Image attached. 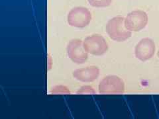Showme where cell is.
<instances>
[{
  "instance_id": "cell-1",
  "label": "cell",
  "mask_w": 159,
  "mask_h": 119,
  "mask_svg": "<svg viewBox=\"0 0 159 119\" xmlns=\"http://www.w3.org/2000/svg\"><path fill=\"white\" fill-rule=\"evenodd\" d=\"M106 32L112 40L123 42L131 37V31L126 29L125 18L116 17L109 20L106 24Z\"/></svg>"
},
{
  "instance_id": "cell-2",
  "label": "cell",
  "mask_w": 159,
  "mask_h": 119,
  "mask_svg": "<svg viewBox=\"0 0 159 119\" xmlns=\"http://www.w3.org/2000/svg\"><path fill=\"white\" fill-rule=\"evenodd\" d=\"M67 20L69 25L78 28H83L88 25L90 23L92 14L86 7H76L69 12Z\"/></svg>"
},
{
  "instance_id": "cell-3",
  "label": "cell",
  "mask_w": 159,
  "mask_h": 119,
  "mask_svg": "<svg viewBox=\"0 0 159 119\" xmlns=\"http://www.w3.org/2000/svg\"><path fill=\"white\" fill-rule=\"evenodd\" d=\"M83 44L86 51L94 56L103 55L108 49V44L105 38L99 34H92L86 37Z\"/></svg>"
},
{
  "instance_id": "cell-4",
  "label": "cell",
  "mask_w": 159,
  "mask_h": 119,
  "mask_svg": "<svg viewBox=\"0 0 159 119\" xmlns=\"http://www.w3.org/2000/svg\"><path fill=\"white\" fill-rule=\"evenodd\" d=\"M125 91V83L116 76L104 77L99 84V92L103 94H119Z\"/></svg>"
},
{
  "instance_id": "cell-5",
  "label": "cell",
  "mask_w": 159,
  "mask_h": 119,
  "mask_svg": "<svg viewBox=\"0 0 159 119\" xmlns=\"http://www.w3.org/2000/svg\"><path fill=\"white\" fill-rule=\"evenodd\" d=\"M148 23V15L141 10H135L129 13L125 19V25L130 31L137 32L146 27Z\"/></svg>"
},
{
  "instance_id": "cell-6",
  "label": "cell",
  "mask_w": 159,
  "mask_h": 119,
  "mask_svg": "<svg viewBox=\"0 0 159 119\" xmlns=\"http://www.w3.org/2000/svg\"><path fill=\"white\" fill-rule=\"evenodd\" d=\"M68 57L76 64H83L88 59V52L84 49L82 41L80 39H73L69 42L66 47Z\"/></svg>"
},
{
  "instance_id": "cell-7",
  "label": "cell",
  "mask_w": 159,
  "mask_h": 119,
  "mask_svg": "<svg viewBox=\"0 0 159 119\" xmlns=\"http://www.w3.org/2000/svg\"><path fill=\"white\" fill-rule=\"evenodd\" d=\"M155 52V44L152 40L148 38L142 39L137 44L135 54L137 59L145 62L151 59Z\"/></svg>"
},
{
  "instance_id": "cell-8",
  "label": "cell",
  "mask_w": 159,
  "mask_h": 119,
  "mask_svg": "<svg viewBox=\"0 0 159 119\" xmlns=\"http://www.w3.org/2000/svg\"><path fill=\"white\" fill-rule=\"evenodd\" d=\"M99 69L98 67L92 66L77 69L73 72V76L77 80L82 82H92L98 77Z\"/></svg>"
},
{
  "instance_id": "cell-9",
  "label": "cell",
  "mask_w": 159,
  "mask_h": 119,
  "mask_svg": "<svg viewBox=\"0 0 159 119\" xmlns=\"http://www.w3.org/2000/svg\"><path fill=\"white\" fill-rule=\"evenodd\" d=\"M92 6L95 7H106L109 6L112 0H88Z\"/></svg>"
},
{
  "instance_id": "cell-10",
  "label": "cell",
  "mask_w": 159,
  "mask_h": 119,
  "mask_svg": "<svg viewBox=\"0 0 159 119\" xmlns=\"http://www.w3.org/2000/svg\"><path fill=\"white\" fill-rule=\"evenodd\" d=\"M95 93V91L93 90L92 87L84 86L77 92V93Z\"/></svg>"
},
{
  "instance_id": "cell-11",
  "label": "cell",
  "mask_w": 159,
  "mask_h": 119,
  "mask_svg": "<svg viewBox=\"0 0 159 119\" xmlns=\"http://www.w3.org/2000/svg\"><path fill=\"white\" fill-rule=\"evenodd\" d=\"M157 55H158V57L159 58V50H158V54H157Z\"/></svg>"
}]
</instances>
